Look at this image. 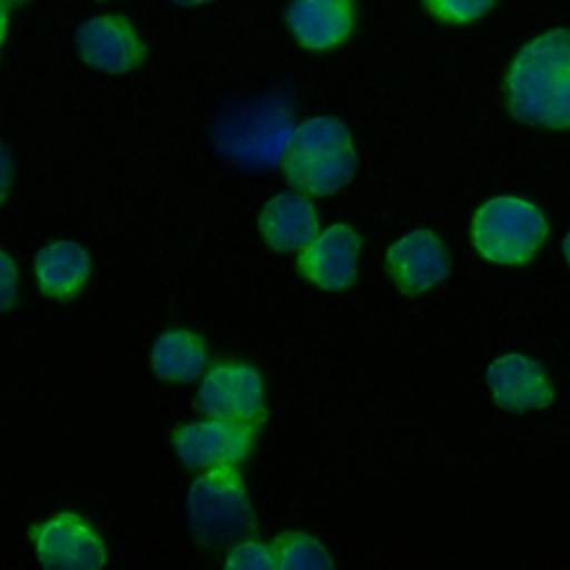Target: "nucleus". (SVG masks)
Returning <instances> with one entry per match:
<instances>
[{
    "label": "nucleus",
    "mask_w": 570,
    "mask_h": 570,
    "mask_svg": "<svg viewBox=\"0 0 570 570\" xmlns=\"http://www.w3.org/2000/svg\"><path fill=\"white\" fill-rule=\"evenodd\" d=\"M510 114L528 125L570 127V29L548 31L514 58L508 78Z\"/></svg>",
    "instance_id": "f257e3e1"
},
{
    "label": "nucleus",
    "mask_w": 570,
    "mask_h": 570,
    "mask_svg": "<svg viewBox=\"0 0 570 570\" xmlns=\"http://www.w3.org/2000/svg\"><path fill=\"white\" fill-rule=\"evenodd\" d=\"M292 134V105L285 94L272 91L225 107L212 127V142L238 167L272 169L283 163Z\"/></svg>",
    "instance_id": "f03ea898"
},
{
    "label": "nucleus",
    "mask_w": 570,
    "mask_h": 570,
    "mask_svg": "<svg viewBox=\"0 0 570 570\" xmlns=\"http://www.w3.org/2000/svg\"><path fill=\"white\" fill-rule=\"evenodd\" d=\"M283 171L292 187L309 196H330L356 171V154L347 127L330 116L298 125L283 154Z\"/></svg>",
    "instance_id": "7ed1b4c3"
},
{
    "label": "nucleus",
    "mask_w": 570,
    "mask_h": 570,
    "mask_svg": "<svg viewBox=\"0 0 570 570\" xmlns=\"http://www.w3.org/2000/svg\"><path fill=\"white\" fill-rule=\"evenodd\" d=\"M189 528L207 548L227 546L256 528L243 476L232 465H218L194 481L187 497Z\"/></svg>",
    "instance_id": "20e7f679"
},
{
    "label": "nucleus",
    "mask_w": 570,
    "mask_h": 570,
    "mask_svg": "<svg viewBox=\"0 0 570 570\" xmlns=\"http://www.w3.org/2000/svg\"><path fill=\"white\" fill-rule=\"evenodd\" d=\"M548 236V220L539 207L517 196L483 203L472 220L476 252L501 265L528 263Z\"/></svg>",
    "instance_id": "39448f33"
},
{
    "label": "nucleus",
    "mask_w": 570,
    "mask_h": 570,
    "mask_svg": "<svg viewBox=\"0 0 570 570\" xmlns=\"http://www.w3.org/2000/svg\"><path fill=\"white\" fill-rule=\"evenodd\" d=\"M196 403L212 419L243 421L256 428L267 416L263 379L247 363H220L212 367L200 383Z\"/></svg>",
    "instance_id": "423d86ee"
},
{
    "label": "nucleus",
    "mask_w": 570,
    "mask_h": 570,
    "mask_svg": "<svg viewBox=\"0 0 570 570\" xmlns=\"http://www.w3.org/2000/svg\"><path fill=\"white\" fill-rule=\"evenodd\" d=\"M256 425L212 419L183 425L174 432V448L187 468H218L243 461L254 445Z\"/></svg>",
    "instance_id": "0eeeda50"
},
{
    "label": "nucleus",
    "mask_w": 570,
    "mask_h": 570,
    "mask_svg": "<svg viewBox=\"0 0 570 570\" xmlns=\"http://www.w3.org/2000/svg\"><path fill=\"white\" fill-rule=\"evenodd\" d=\"M33 541L40 563L51 570H98L107 561L102 539L73 512L33 528Z\"/></svg>",
    "instance_id": "6e6552de"
},
{
    "label": "nucleus",
    "mask_w": 570,
    "mask_h": 570,
    "mask_svg": "<svg viewBox=\"0 0 570 570\" xmlns=\"http://www.w3.org/2000/svg\"><path fill=\"white\" fill-rule=\"evenodd\" d=\"M358 234L343 223L321 232L298 256L301 274L323 289H345L356 281Z\"/></svg>",
    "instance_id": "1a4fd4ad"
},
{
    "label": "nucleus",
    "mask_w": 570,
    "mask_h": 570,
    "mask_svg": "<svg viewBox=\"0 0 570 570\" xmlns=\"http://www.w3.org/2000/svg\"><path fill=\"white\" fill-rule=\"evenodd\" d=\"M80 58L107 73H125L145 58V45L127 18L100 16L80 24L76 31Z\"/></svg>",
    "instance_id": "9d476101"
},
{
    "label": "nucleus",
    "mask_w": 570,
    "mask_h": 570,
    "mask_svg": "<svg viewBox=\"0 0 570 570\" xmlns=\"http://www.w3.org/2000/svg\"><path fill=\"white\" fill-rule=\"evenodd\" d=\"M485 379L494 403L510 412L541 410L554 399V390L543 367L523 354H505L497 358L488 367Z\"/></svg>",
    "instance_id": "9b49d317"
},
{
    "label": "nucleus",
    "mask_w": 570,
    "mask_h": 570,
    "mask_svg": "<svg viewBox=\"0 0 570 570\" xmlns=\"http://www.w3.org/2000/svg\"><path fill=\"white\" fill-rule=\"evenodd\" d=\"M450 258L443 243L428 229H416L387 249V272L405 294H421L445 278Z\"/></svg>",
    "instance_id": "f8f14e48"
},
{
    "label": "nucleus",
    "mask_w": 570,
    "mask_h": 570,
    "mask_svg": "<svg viewBox=\"0 0 570 570\" xmlns=\"http://www.w3.org/2000/svg\"><path fill=\"white\" fill-rule=\"evenodd\" d=\"M292 36L307 49L343 42L354 24L352 0H292L285 13Z\"/></svg>",
    "instance_id": "ddd939ff"
},
{
    "label": "nucleus",
    "mask_w": 570,
    "mask_h": 570,
    "mask_svg": "<svg viewBox=\"0 0 570 570\" xmlns=\"http://www.w3.org/2000/svg\"><path fill=\"white\" fill-rule=\"evenodd\" d=\"M258 225L265 243L278 252L305 249L318 236L316 209L298 194H278L267 200Z\"/></svg>",
    "instance_id": "4468645a"
},
{
    "label": "nucleus",
    "mask_w": 570,
    "mask_h": 570,
    "mask_svg": "<svg viewBox=\"0 0 570 570\" xmlns=\"http://www.w3.org/2000/svg\"><path fill=\"white\" fill-rule=\"evenodd\" d=\"M91 258L73 240H56L36 254V281L51 298H71L87 281Z\"/></svg>",
    "instance_id": "2eb2a0df"
},
{
    "label": "nucleus",
    "mask_w": 570,
    "mask_h": 570,
    "mask_svg": "<svg viewBox=\"0 0 570 570\" xmlns=\"http://www.w3.org/2000/svg\"><path fill=\"white\" fill-rule=\"evenodd\" d=\"M205 365L207 350L194 332L169 330L160 334L151 347V367L165 381H194L203 374Z\"/></svg>",
    "instance_id": "dca6fc26"
},
{
    "label": "nucleus",
    "mask_w": 570,
    "mask_h": 570,
    "mask_svg": "<svg viewBox=\"0 0 570 570\" xmlns=\"http://www.w3.org/2000/svg\"><path fill=\"white\" fill-rule=\"evenodd\" d=\"M274 563L281 570H323L332 568L327 550L303 532H283L272 541Z\"/></svg>",
    "instance_id": "f3484780"
},
{
    "label": "nucleus",
    "mask_w": 570,
    "mask_h": 570,
    "mask_svg": "<svg viewBox=\"0 0 570 570\" xmlns=\"http://www.w3.org/2000/svg\"><path fill=\"white\" fill-rule=\"evenodd\" d=\"M428 11L445 22H470L481 18L494 0H423Z\"/></svg>",
    "instance_id": "a211bd4d"
},
{
    "label": "nucleus",
    "mask_w": 570,
    "mask_h": 570,
    "mask_svg": "<svg viewBox=\"0 0 570 570\" xmlns=\"http://www.w3.org/2000/svg\"><path fill=\"white\" fill-rule=\"evenodd\" d=\"M225 566L227 568H238V570H269V568H276L272 550L263 543H256V541H245V543L236 546L229 552Z\"/></svg>",
    "instance_id": "6ab92c4d"
},
{
    "label": "nucleus",
    "mask_w": 570,
    "mask_h": 570,
    "mask_svg": "<svg viewBox=\"0 0 570 570\" xmlns=\"http://www.w3.org/2000/svg\"><path fill=\"white\" fill-rule=\"evenodd\" d=\"M18 296V269L16 263L0 252V312L9 309Z\"/></svg>",
    "instance_id": "aec40b11"
},
{
    "label": "nucleus",
    "mask_w": 570,
    "mask_h": 570,
    "mask_svg": "<svg viewBox=\"0 0 570 570\" xmlns=\"http://www.w3.org/2000/svg\"><path fill=\"white\" fill-rule=\"evenodd\" d=\"M11 178H13V167H11V156L0 142V203L7 198L11 189Z\"/></svg>",
    "instance_id": "412c9836"
},
{
    "label": "nucleus",
    "mask_w": 570,
    "mask_h": 570,
    "mask_svg": "<svg viewBox=\"0 0 570 570\" xmlns=\"http://www.w3.org/2000/svg\"><path fill=\"white\" fill-rule=\"evenodd\" d=\"M4 31H7V7L0 0V42L4 38Z\"/></svg>",
    "instance_id": "4be33fe9"
},
{
    "label": "nucleus",
    "mask_w": 570,
    "mask_h": 570,
    "mask_svg": "<svg viewBox=\"0 0 570 570\" xmlns=\"http://www.w3.org/2000/svg\"><path fill=\"white\" fill-rule=\"evenodd\" d=\"M563 254H566V258H568V263H570V234H568L566 240H563Z\"/></svg>",
    "instance_id": "5701e85b"
},
{
    "label": "nucleus",
    "mask_w": 570,
    "mask_h": 570,
    "mask_svg": "<svg viewBox=\"0 0 570 570\" xmlns=\"http://www.w3.org/2000/svg\"><path fill=\"white\" fill-rule=\"evenodd\" d=\"M176 4H200V2H209V0H171Z\"/></svg>",
    "instance_id": "b1692460"
},
{
    "label": "nucleus",
    "mask_w": 570,
    "mask_h": 570,
    "mask_svg": "<svg viewBox=\"0 0 570 570\" xmlns=\"http://www.w3.org/2000/svg\"><path fill=\"white\" fill-rule=\"evenodd\" d=\"M4 2H11V4H20V2H24V0H4Z\"/></svg>",
    "instance_id": "393cba45"
}]
</instances>
